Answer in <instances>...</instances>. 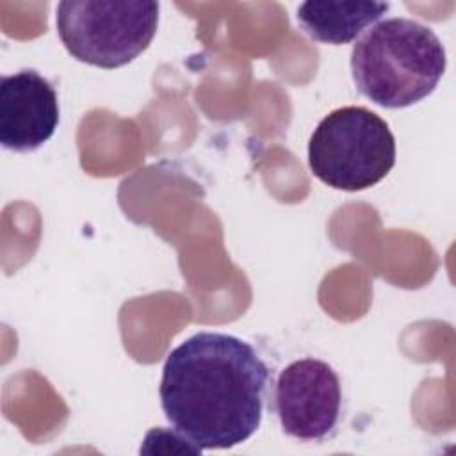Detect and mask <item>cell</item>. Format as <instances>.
<instances>
[{
    "mask_svg": "<svg viewBox=\"0 0 456 456\" xmlns=\"http://www.w3.org/2000/svg\"><path fill=\"white\" fill-rule=\"evenodd\" d=\"M267 381L251 344L200 331L167 354L159 395L166 419L196 452L230 449L258 429Z\"/></svg>",
    "mask_w": 456,
    "mask_h": 456,
    "instance_id": "obj_1",
    "label": "cell"
},
{
    "mask_svg": "<svg viewBox=\"0 0 456 456\" xmlns=\"http://www.w3.org/2000/svg\"><path fill=\"white\" fill-rule=\"evenodd\" d=\"M445 64V48L438 36L410 18L376 23L351 52L356 89L385 109H404L429 96Z\"/></svg>",
    "mask_w": 456,
    "mask_h": 456,
    "instance_id": "obj_2",
    "label": "cell"
},
{
    "mask_svg": "<svg viewBox=\"0 0 456 456\" xmlns=\"http://www.w3.org/2000/svg\"><path fill=\"white\" fill-rule=\"evenodd\" d=\"M395 164V139L376 112L347 105L321 119L308 142V166L326 185L356 192L381 182Z\"/></svg>",
    "mask_w": 456,
    "mask_h": 456,
    "instance_id": "obj_3",
    "label": "cell"
},
{
    "mask_svg": "<svg viewBox=\"0 0 456 456\" xmlns=\"http://www.w3.org/2000/svg\"><path fill=\"white\" fill-rule=\"evenodd\" d=\"M57 32L80 62L114 69L132 62L151 43L159 4L151 0H64L57 5Z\"/></svg>",
    "mask_w": 456,
    "mask_h": 456,
    "instance_id": "obj_4",
    "label": "cell"
},
{
    "mask_svg": "<svg viewBox=\"0 0 456 456\" xmlns=\"http://www.w3.org/2000/svg\"><path fill=\"white\" fill-rule=\"evenodd\" d=\"M274 410L289 436L301 442L330 438L342 411L338 374L317 358L289 363L276 379Z\"/></svg>",
    "mask_w": 456,
    "mask_h": 456,
    "instance_id": "obj_5",
    "label": "cell"
},
{
    "mask_svg": "<svg viewBox=\"0 0 456 456\" xmlns=\"http://www.w3.org/2000/svg\"><path fill=\"white\" fill-rule=\"evenodd\" d=\"M59 125V100L53 86L36 69L0 78V142L5 150L27 153L41 148Z\"/></svg>",
    "mask_w": 456,
    "mask_h": 456,
    "instance_id": "obj_6",
    "label": "cell"
},
{
    "mask_svg": "<svg viewBox=\"0 0 456 456\" xmlns=\"http://www.w3.org/2000/svg\"><path fill=\"white\" fill-rule=\"evenodd\" d=\"M388 2H303L297 7V23L303 32L326 45H346L354 41L369 25L378 21Z\"/></svg>",
    "mask_w": 456,
    "mask_h": 456,
    "instance_id": "obj_7",
    "label": "cell"
}]
</instances>
